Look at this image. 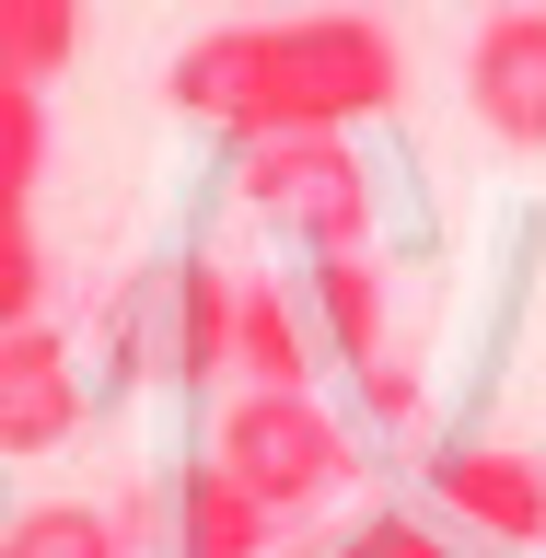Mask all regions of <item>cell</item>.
<instances>
[{
	"label": "cell",
	"instance_id": "obj_6",
	"mask_svg": "<svg viewBox=\"0 0 546 558\" xmlns=\"http://www.w3.org/2000/svg\"><path fill=\"white\" fill-rule=\"evenodd\" d=\"M82 430V361L70 338L35 314V326H0V453H59Z\"/></svg>",
	"mask_w": 546,
	"mask_h": 558
},
{
	"label": "cell",
	"instance_id": "obj_14",
	"mask_svg": "<svg viewBox=\"0 0 546 558\" xmlns=\"http://www.w3.org/2000/svg\"><path fill=\"white\" fill-rule=\"evenodd\" d=\"M47 314V244H35V221L12 209L0 221V326H35Z\"/></svg>",
	"mask_w": 546,
	"mask_h": 558
},
{
	"label": "cell",
	"instance_id": "obj_13",
	"mask_svg": "<svg viewBox=\"0 0 546 558\" xmlns=\"http://www.w3.org/2000/svg\"><path fill=\"white\" fill-rule=\"evenodd\" d=\"M35 174H47V82L0 70V221L35 198Z\"/></svg>",
	"mask_w": 546,
	"mask_h": 558
},
{
	"label": "cell",
	"instance_id": "obj_1",
	"mask_svg": "<svg viewBox=\"0 0 546 558\" xmlns=\"http://www.w3.org/2000/svg\"><path fill=\"white\" fill-rule=\"evenodd\" d=\"M408 82L396 35L373 12H279V24H209L174 59V117H198L244 151V140H291V129H361L384 117Z\"/></svg>",
	"mask_w": 546,
	"mask_h": 558
},
{
	"label": "cell",
	"instance_id": "obj_7",
	"mask_svg": "<svg viewBox=\"0 0 546 558\" xmlns=\"http://www.w3.org/2000/svg\"><path fill=\"white\" fill-rule=\"evenodd\" d=\"M268 535H279V512L256 488H233L209 453L174 465V488H163V547L174 558H268Z\"/></svg>",
	"mask_w": 546,
	"mask_h": 558
},
{
	"label": "cell",
	"instance_id": "obj_10",
	"mask_svg": "<svg viewBox=\"0 0 546 558\" xmlns=\"http://www.w3.org/2000/svg\"><path fill=\"white\" fill-rule=\"evenodd\" d=\"M151 303H163V373L209 384L221 361H233V279L221 268H174Z\"/></svg>",
	"mask_w": 546,
	"mask_h": 558
},
{
	"label": "cell",
	"instance_id": "obj_15",
	"mask_svg": "<svg viewBox=\"0 0 546 558\" xmlns=\"http://www.w3.org/2000/svg\"><path fill=\"white\" fill-rule=\"evenodd\" d=\"M326 558H465L453 535H430V523H408V512H373L361 535H338Z\"/></svg>",
	"mask_w": 546,
	"mask_h": 558
},
{
	"label": "cell",
	"instance_id": "obj_3",
	"mask_svg": "<svg viewBox=\"0 0 546 558\" xmlns=\"http://www.w3.org/2000/svg\"><path fill=\"white\" fill-rule=\"evenodd\" d=\"M244 209L291 233L303 256H361L373 244V174L349 151V129H291V140H244Z\"/></svg>",
	"mask_w": 546,
	"mask_h": 558
},
{
	"label": "cell",
	"instance_id": "obj_5",
	"mask_svg": "<svg viewBox=\"0 0 546 558\" xmlns=\"http://www.w3.org/2000/svg\"><path fill=\"white\" fill-rule=\"evenodd\" d=\"M465 105L488 117V140L546 151V0L477 24V47H465Z\"/></svg>",
	"mask_w": 546,
	"mask_h": 558
},
{
	"label": "cell",
	"instance_id": "obj_9",
	"mask_svg": "<svg viewBox=\"0 0 546 558\" xmlns=\"http://www.w3.org/2000/svg\"><path fill=\"white\" fill-rule=\"evenodd\" d=\"M233 373H244V384H314L303 291H279V279H233Z\"/></svg>",
	"mask_w": 546,
	"mask_h": 558
},
{
	"label": "cell",
	"instance_id": "obj_11",
	"mask_svg": "<svg viewBox=\"0 0 546 558\" xmlns=\"http://www.w3.org/2000/svg\"><path fill=\"white\" fill-rule=\"evenodd\" d=\"M0 558H129V535L94 500H24V512L0 523Z\"/></svg>",
	"mask_w": 546,
	"mask_h": 558
},
{
	"label": "cell",
	"instance_id": "obj_4",
	"mask_svg": "<svg viewBox=\"0 0 546 558\" xmlns=\"http://www.w3.org/2000/svg\"><path fill=\"white\" fill-rule=\"evenodd\" d=\"M430 500L488 547H546V465L512 442H442L430 453Z\"/></svg>",
	"mask_w": 546,
	"mask_h": 558
},
{
	"label": "cell",
	"instance_id": "obj_12",
	"mask_svg": "<svg viewBox=\"0 0 546 558\" xmlns=\"http://www.w3.org/2000/svg\"><path fill=\"white\" fill-rule=\"evenodd\" d=\"M82 59V0H0V70L12 82H59Z\"/></svg>",
	"mask_w": 546,
	"mask_h": 558
},
{
	"label": "cell",
	"instance_id": "obj_8",
	"mask_svg": "<svg viewBox=\"0 0 546 558\" xmlns=\"http://www.w3.org/2000/svg\"><path fill=\"white\" fill-rule=\"evenodd\" d=\"M303 303H314V349H338L349 373L396 361V349H384V279H373V244H361V256H314Z\"/></svg>",
	"mask_w": 546,
	"mask_h": 558
},
{
	"label": "cell",
	"instance_id": "obj_16",
	"mask_svg": "<svg viewBox=\"0 0 546 558\" xmlns=\"http://www.w3.org/2000/svg\"><path fill=\"white\" fill-rule=\"evenodd\" d=\"M488 12H523V0H488Z\"/></svg>",
	"mask_w": 546,
	"mask_h": 558
},
{
	"label": "cell",
	"instance_id": "obj_2",
	"mask_svg": "<svg viewBox=\"0 0 546 558\" xmlns=\"http://www.w3.org/2000/svg\"><path fill=\"white\" fill-rule=\"evenodd\" d=\"M209 465L291 523V512H314L326 488H349L361 453H349L338 408H314V384H233V408L209 418Z\"/></svg>",
	"mask_w": 546,
	"mask_h": 558
}]
</instances>
